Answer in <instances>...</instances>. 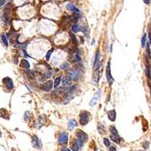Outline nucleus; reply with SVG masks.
Returning a JSON list of instances; mask_svg holds the SVG:
<instances>
[{"instance_id": "1", "label": "nucleus", "mask_w": 151, "mask_h": 151, "mask_svg": "<svg viewBox=\"0 0 151 151\" xmlns=\"http://www.w3.org/2000/svg\"><path fill=\"white\" fill-rule=\"evenodd\" d=\"M79 117H80V124L83 125V126H86L87 123H88V121L90 120L91 115H90L88 112H87V111H83V112L80 113Z\"/></svg>"}, {"instance_id": "2", "label": "nucleus", "mask_w": 151, "mask_h": 151, "mask_svg": "<svg viewBox=\"0 0 151 151\" xmlns=\"http://www.w3.org/2000/svg\"><path fill=\"white\" fill-rule=\"evenodd\" d=\"M111 63L110 61H108L107 63V71H106V76H107V81H108V84L109 85H112L113 82H114V78L112 77V75H111Z\"/></svg>"}, {"instance_id": "3", "label": "nucleus", "mask_w": 151, "mask_h": 151, "mask_svg": "<svg viewBox=\"0 0 151 151\" xmlns=\"http://www.w3.org/2000/svg\"><path fill=\"white\" fill-rule=\"evenodd\" d=\"M68 141V135L66 132L60 134V136L58 137V143L61 144V145H66Z\"/></svg>"}, {"instance_id": "4", "label": "nucleus", "mask_w": 151, "mask_h": 151, "mask_svg": "<svg viewBox=\"0 0 151 151\" xmlns=\"http://www.w3.org/2000/svg\"><path fill=\"white\" fill-rule=\"evenodd\" d=\"M52 87H53V81H51V80H48V81L44 83V84L41 86L42 90H44V91H46V92L50 91V90L52 89Z\"/></svg>"}, {"instance_id": "5", "label": "nucleus", "mask_w": 151, "mask_h": 151, "mask_svg": "<svg viewBox=\"0 0 151 151\" xmlns=\"http://www.w3.org/2000/svg\"><path fill=\"white\" fill-rule=\"evenodd\" d=\"M3 83L6 85V87L7 89H9V90H11L12 88L14 87V84H13V81H12V79L10 77H8V76H6L5 78H3Z\"/></svg>"}, {"instance_id": "6", "label": "nucleus", "mask_w": 151, "mask_h": 151, "mask_svg": "<svg viewBox=\"0 0 151 151\" xmlns=\"http://www.w3.org/2000/svg\"><path fill=\"white\" fill-rule=\"evenodd\" d=\"M76 137H77V138L81 139L83 142H86L87 140V138H88V136L84 131H82V130H77L76 131Z\"/></svg>"}, {"instance_id": "7", "label": "nucleus", "mask_w": 151, "mask_h": 151, "mask_svg": "<svg viewBox=\"0 0 151 151\" xmlns=\"http://www.w3.org/2000/svg\"><path fill=\"white\" fill-rule=\"evenodd\" d=\"M100 94H101V90H98V91H97V92H96L93 99L90 101V106H91V107H94L95 105L97 104V102H98V99L100 98Z\"/></svg>"}, {"instance_id": "8", "label": "nucleus", "mask_w": 151, "mask_h": 151, "mask_svg": "<svg viewBox=\"0 0 151 151\" xmlns=\"http://www.w3.org/2000/svg\"><path fill=\"white\" fill-rule=\"evenodd\" d=\"M100 60H101V55H100V52L98 51L97 52V55H96V58H95V63H94V70L97 69L100 66Z\"/></svg>"}, {"instance_id": "9", "label": "nucleus", "mask_w": 151, "mask_h": 151, "mask_svg": "<svg viewBox=\"0 0 151 151\" xmlns=\"http://www.w3.org/2000/svg\"><path fill=\"white\" fill-rule=\"evenodd\" d=\"M32 143H33V146L35 147H38V148H40L41 147H42V144H41V141L40 139L36 137V136H33V140H32Z\"/></svg>"}, {"instance_id": "10", "label": "nucleus", "mask_w": 151, "mask_h": 151, "mask_svg": "<svg viewBox=\"0 0 151 151\" xmlns=\"http://www.w3.org/2000/svg\"><path fill=\"white\" fill-rule=\"evenodd\" d=\"M72 78L70 77L69 76H65L64 78H63V81H62V83H63V85L64 86H70L71 84H72Z\"/></svg>"}, {"instance_id": "11", "label": "nucleus", "mask_w": 151, "mask_h": 151, "mask_svg": "<svg viewBox=\"0 0 151 151\" xmlns=\"http://www.w3.org/2000/svg\"><path fill=\"white\" fill-rule=\"evenodd\" d=\"M78 76H79V73L76 70H70L69 72V76L72 78V80H76L78 78Z\"/></svg>"}, {"instance_id": "12", "label": "nucleus", "mask_w": 151, "mask_h": 151, "mask_svg": "<svg viewBox=\"0 0 151 151\" xmlns=\"http://www.w3.org/2000/svg\"><path fill=\"white\" fill-rule=\"evenodd\" d=\"M107 116H108V118H109V120L111 121H115L116 120V110H110L108 113H107Z\"/></svg>"}, {"instance_id": "13", "label": "nucleus", "mask_w": 151, "mask_h": 151, "mask_svg": "<svg viewBox=\"0 0 151 151\" xmlns=\"http://www.w3.org/2000/svg\"><path fill=\"white\" fill-rule=\"evenodd\" d=\"M20 66H21V67L26 68V69H28L29 67H30V64H29V62L27 61V60H26V59H22V60H21Z\"/></svg>"}, {"instance_id": "14", "label": "nucleus", "mask_w": 151, "mask_h": 151, "mask_svg": "<svg viewBox=\"0 0 151 151\" xmlns=\"http://www.w3.org/2000/svg\"><path fill=\"white\" fill-rule=\"evenodd\" d=\"M73 60L75 61L76 63H80L82 61L81 59V57H80V55H79V53L78 52H76L74 54V57H73Z\"/></svg>"}, {"instance_id": "15", "label": "nucleus", "mask_w": 151, "mask_h": 151, "mask_svg": "<svg viewBox=\"0 0 151 151\" xmlns=\"http://www.w3.org/2000/svg\"><path fill=\"white\" fill-rule=\"evenodd\" d=\"M111 139L116 143H120L121 142V138L118 135H111Z\"/></svg>"}, {"instance_id": "16", "label": "nucleus", "mask_w": 151, "mask_h": 151, "mask_svg": "<svg viewBox=\"0 0 151 151\" xmlns=\"http://www.w3.org/2000/svg\"><path fill=\"white\" fill-rule=\"evenodd\" d=\"M76 125H77V123H76V121L75 119H71L68 122V128H69V129L72 130L73 128L76 127Z\"/></svg>"}, {"instance_id": "17", "label": "nucleus", "mask_w": 151, "mask_h": 151, "mask_svg": "<svg viewBox=\"0 0 151 151\" xmlns=\"http://www.w3.org/2000/svg\"><path fill=\"white\" fill-rule=\"evenodd\" d=\"M67 8H68L69 10H71V11H73V12H75V13H80L79 12V10L74 5H72V4H68L67 6Z\"/></svg>"}, {"instance_id": "18", "label": "nucleus", "mask_w": 151, "mask_h": 151, "mask_svg": "<svg viewBox=\"0 0 151 151\" xmlns=\"http://www.w3.org/2000/svg\"><path fill=\"white\" fill-rule=\"evenodd\" d=\"M6 114H7V111H6V109H4V108L0 109V116H1V117H3V118H6V119L9 118V117H8V116H6Z\"/></svg>"}, {"instance_id": "19", "label": "nucleus", "mask_w": 151, "mask_h": 151, "mask_svg": "<svg viewBox=\"0 0 151 151\" xmlns=\"http://www.w3.org/2000/svg\"><path fill=\"white\" fill-rule=\"evenodd\" d=\"M74 143H75L76 145L79 148H81L82 147H83V143H84V142H83L81 139H79V138H76V139L74 141Z\"/></svg>"}, {"instance_id": "20", "label": "nucleus", "mask_w": 151, "mask_h": 151, "mask_svg": "<svg viewBox=\"0 0 151 151\" xmlns=\"http://www.w3.org/2000/svg\"><path fill=\"white\" fill-rule=\"evenodd\" d=\"M2 40H3V42H4V44H5V46H8V40H7V36H6V34H2Z\"/></svg>"}, {"instance_id": "21", "label": "nucleus", "mask_w": 151, "mask_h": 151, "mask_svg": "<svg viewBox=\"0 0 151 151\" xmlns=\"http://www.w3.org/2000/svg\"><path fill=\"white\" fill-rule=\"evenodd\" d=\"M109 130H110L111 135H118V133H117V130H116V128H115L114 126H111L110 128H109Z\"/></svg>"}, {"instance_id": "22", "label": "nucleus", "mask_w": 151, "mask_h": 151, "mask_svg": "<svg viewBox=\"0 0 151 151\" xmlns=\"http://www.w3.org/2000/svg\"><path fill=\"white\" fill-rule=\"evenodd\" d=\"M60 83H61V77H60V76H59V77H57L56 80H55V83H54V87H58V86L60 85Z\"/></svg>"}, {"instance_id": "23", "label": "nucleus", "mask_w": 151, "mask_h": 151, "mask_svg": "<svg viewBox=\"0 0 151 151\" xmlns=\"http://www.w3.org/2000/svg\"><path fill=\"white\" fill-rule=\"evenodd\" d=\"M81 31L85 34V36H88L89 32H88V27H81Z\"/></svg>"}, {"instance_id": "24", "label": "nucleus", "mask_w": 151, "mask_h": 151, "mask_svg": "<svg viewBox=\"0 0 151 151\" xmlns=\"http://www.w3.org/2000/svg\"><path fill=\"white\" fill-rule=\"evenodd\" d=\"M72 32H74V33H76V32H77L78 31V29H79V27H78V25L77 24H74L73 26H72Z\"/></svg>"}, {"instance_id": "25", "label": "nucleus", "mask_w": 151, "mask_h": 151, "mask_svg": "<svg viewBox=\"0 0 151 151\" xmlns=\"http://www.w3.org/2000/svg\"><path fill=\"white\" fill-rule=\"evenodd\" d=\"M146 39H147V35H144L143 36H142V40H141V46L144 47L146 45Z\"/></svg>"}, {"instance_id": "26", "label": "nucleus", "mask_w": 151, "mask_h": 151, "mask_svg": "<svg viewBox=\"0 0 151 151\" xmlns=\"http://www.w3.org/2000/svg\"><path fill=\"white\" fill-rule=\"evenodd\" d=\"M71 149H72V151H78L79 147L74 143V144H72V146H71Z\"/></svg>"}, {"instance_id": "27", "label": "nucleus", "mask_w": 151, "mask_h": 151, "mask_svg": "<svg viewBox=\"0 0 151 151\" xmlns=\"http://www.w3.org/2000/svg\"><path fill=\"white\" fill-rule=\"evenodd\" d=\"M30 115H31V114H30V112H29V111H27V112L25 113V116H24V117H25V120H26V121H28L29 120V116H30Z\"/></svg>"}, {"instance_id": "28", "label": "nucleus", "mask_w": 151, "mask_h": 151, "mask_svg": "<svg viewBox=\"0 0 151 151\" xmlns=\"http://www.w3.org/2000/svg\"><path fill=\"white\" fill-rule=\"evenodd\" d=\"M53 53V49H50L48 52H47V60H49V58H50V56H51V54Z\"/></svg>"}, {"instance_id": "29", "label": "nucleus", "mask_w": 151, "mask_h": 151, "mask_svg": "<svg viewBox=\"0 0 151 151\" xmlns=\"http://www.w3.org/2000/svg\"><path fill=\"white\" fill-rule=\"evenodd\" d=\"M104 144L107 146V147H109V146H110L109 139H108V138H104Z\"/></svg>"}, {"instance_id": "30", "label": "nucleus", "mask_w": 151, "mask_h": 151, "mask_svg": "<svg viewBox=\"0 0 151 151\" xmlns=\"http://www.w3.org/2000/svg\"><path fill=\"white\" fill-rule=\"evenodd\" d=\"M68 67V63H64V64L61 66V68L62 69H67Z\"/></svg>"}, {"instance_id": "31", "label": "nucleus", "mask_w": 151, "mask_h": 151, "mask_svg": "<svg viewBox=\"0 0 151 151\" xmlns=\"http://www.w3.org/2000/svg\"><path fill=\"white\" fill-rule=\"evenodd\" d=\"M109 151H116V147L113 146H109Z\"/></svg>"}, {"instance_id": "32", "label": "nucleus", "mask_w": 151, "mask_h": 151, "mask_svg": "<svg viewBox=\"0 0 151 151\" xmlns=\"http://www.w3.org/2000/svg\"><path fill=\"white\" fill-rule=\"evenodd\" d=\"M6 3V0H0V6H2Z\"/></svg>"}, {"instance_id": "33", "label": "nucleus", "mask_w": 151, "mask_h": 151, "mask_svg": "<svg viewBox=\"0 0 151 151\" xmlns=\"http://www.w3.org/2000/svg\"><path fill=\"white\" fill-rule=\"evenodd\" d=\"M143 1H144V3L147 4V5H149V4H150V2H151V0H143Z\"/></svg>"}, {"instance_id": "34", "label": "nucleus", "mask_w": 151, "mask_h": 151, "mask_svg": "<svg viewBox=\"0 0 151 151\" xmlns=\"http://www.w3.org/2000/svg\"><path fill=\"white\" fill-rule=\"evenodd\" d=\"M71 36H72V39H73V41H74L75 43H76V36H75L71 35Z\"/></svg>"}, {"instance_id": "35", "label": "nucleus", "mask_w": 151, "mask_h": 151, "mask_svg": "<svg viewBox=\"0 0 151 151\" xmlns=\"http://www.w3.org/2000/svg\"><path fill=\"white\" fill-rule=\"evenodd\" d=\"M148 36H149V43L151 44V33H149V35H148Z\"/></svg>"}, {"instance_id": "36", "label": "nucleus", "mask_w": 151, "mask_h": 151, "mask_svg": "<svg viewBox=\"0 0 151 151\" xmlns=\"http://www.w3.org/2000/svg\"><path fill=\"white\" fill-rule=\"evenodd\" d=\"M62 151H70V150L68 149V148H63V149H62Z\"/></svg>"}, {"instance_id": "37", "label": "nucleus", "mask_w": 151, "mask_h": 151, "mask_svg": "<svg viewBox=\"0 0 151 151\" xmlns=\"http://www.w3.org/2000/svg\"><path fill=\"white\" fill-rule=\"evenodd\" d=\"M0 137H1V132H0Z\"/></svg>"}, {"instance_id": "38", "label": "nucleus", "mask_w": 151, "mask_h": 151, "mask_svg": "<svg viewBox=\"0 0 151 151\" xmlns=\"http://www.w3.org/2000/svg\"><path fill=\"white\" fill-rule=\"evenodd\" d=\"M139 151H143V150H139Z\"/></svg>"}]
</instances>
